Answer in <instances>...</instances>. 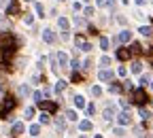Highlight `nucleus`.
<instances>
[{
    "instance_id": "f257e3e1",
    "label": "nucleus",
    "mask_w": 153,
    "mask_h": 138,
    "mask_svg": "<svg viewBox=\"0 0 153 138\" xmlns=\"http://www.w3.org/2000/svg\"><path fill=\"white\" fill-rule=\"evenodd\" d=\"M132 98H134V104H138V106H143V104L147 102V93H145V89H136Z\"/></svg>"
},
{
    "instance_id": "f03ea898",
    "label": "nucleus",
    "mask_w": 153,
    "mask_h": 138,
    "mask_svg": "<svg viewBox=\"0 0 153 138\" xmlns=\"http://www.w3.org/2000/svg\"><path fill=\"white\" fill-rule=\"evenodd\" d=\"M74 45L79 47V49H83V51H91V45L85 41V38H83L81 34H76V36H74Z\"/></svg>"
},
{
    "instance_id": "7ed1b4c3",
    "label": "nucleus",
    "mask_w": 153,
    "mask_h": 138,
    "mask_svg": "<svg viewBox=\"0 0 153 138\" xmlns=\"http://www.w3.org/2000/svg\"><path fill=\"white\" fill-rule=\"evenodd\" d=\"M11 108H15V98L13 96H7L4 98V104H2V115H7Z\"/></svg>"
},
{
    "instance_id": "20e7f679",
    "label": "nucleus",
    "mask_w": 153,
    "mask_h": 138,
    "mask_svg": "<svg viewBox=\"0 0 153 138\" xmlns=\"http://www.w3.org/2000/svg\"><path fill=\"white\" fill-rule=\"evenodd\" d=\"M38 106H41L45 113H55V111H57V104H55V102H45V100H41V102H38Z\"/></svg>"
},
{
    "instance_id": "39448f33",
    "label": "nucleus",
    "mask_w": 153,
    "mask_h": 138,
    "mask_svg": "<svg viewBox=\"0 0 153 138\" xmlns=\"http://www.w3.org/2000/svg\"><path fill=\"white\" fill-rule=\"evenodd\" d=\"M117 60H121V62H126V60H130L132 57V53H130V49H117Z\"/></svg>"
},
{
    "instance_id": "423d86ee",
    "label": "nucleus",
    "mask_w": 153,
    "mask_h": 138,
    "mask_svg": "<svg viewBox=\"0 0 153 138\" xmlns=\"http://www.w3.org/2000/svg\"><path fill=\"white\" fill-rule=\"evenodd\" d=\"M43 41H45V43H53V41H55L53 30H49V28H47V30H43Z\"/></svg>"
},
{
    "instance_id": "0eeeda50",
    "label": "nucleus",
    "mask_w": 153,
    "mask_h": 138,
    "mask_svg": "<svg viewBox=\"0 0 153 138\" xmlns=\"http://www.w3.org/2000/svg\"><path fill=\"white\" fill-rule=\"evenodd\" d=\"M130 38H132V34H130L128 30H123V32H119V36H117V43H130Z\"/></svg>"
},
{
    "instance_id": "6e6552de",
    "label": "nucleus",
    "mask_w": 153,
    "mask_h": 138,
    "mask_svg": "<svg viewBox=\"0 0 153 138\" xmlns=\"http://www.w3.org/2000/svg\"><path fill=\"white\" fill-rule=\"evenodd\" d=\"M113 72L111 70H100V74H98V79H100V81H113Z\"/></svg>"
},
{
    "instance_id": "1a4fd4ad",
    "label": "nucleus",
    "mask_w": 153,
    "mask_h": 138,
    "mask_svg": "<svg viewBox=\"0 0 153 138\" xmlns=\"http://www.w3.org/2000/svg\"><path fill=\"white\" fill-rule=\"evenodd\" d=\"M117 121H119V125H130V123H132V119H130L128 113H121V115L117 117Z\"/></svg>"
},
{
    "instance_id": "9d476101",
    "label": "nucleus",
    "mask_w": 153,
    "mask_h": 138,
    "mask_svg": "<svg viewBox=\"0 0 153 138\" xmlns=\"http://www.w3.org/2000/svg\"><path fill=\"white\" fill-rule=\"evenodd\" d=\"M15 13H19V2L17 0H13V2L9 4V9H7V15H15Z\"/></svg>"
},
{
    "instance_id": "9b49d317",
    "label": "nucleus",
    "mask_w": 153,
    "mask_h": 138,
    "mask_svg": "<svg viewBox=\"0 0 153 138\" xmlns=\"http://www.w3.org/2000/svg\"><path fill=\"white\" fill-rule=\"evenodd\" d=\"M13 136H19V134H24V123L22 121H17V123H13Z\"/></svg>"
},
{
    "instance_id": "f8f14e48",
    "label": "nucleus",
    "mask_w": 153,
    "mask_h": 138,
    "mask_svg": "<svg viewBox=\"0 0 153 138\" xmlns=\"http://www.w3.org/2000/svg\"><path fill=\"white\" fill-rule=\"evenodd\" d=\"M55 60H57V62H60L62 66H66V64H68V55H66L64 51H60V53H57V55H55Z\"/></svg>"
},
{
    "instance_id": "ddd939ff",
    "label": "nucleus",
    "mask_w": 153,
    "mask_h": 138,
    "mask_svg": "<svg viewBox=\"0 0 153 138\" xmlns=\"http://www.w3.org/2000/svg\"><path fill=\"white\" fill-rule=\"evenodd\" d=\"M57 26H60V28H62V30H64V32H66V30H68V26H70V24H68V19H66V17H60V19H57Z\"/></svg>"
},
{
    "instance_id": "4468645a",
    "label": "nucleus",
    "mask_w": 153,
    "mask_h": 138,
    "mask_svg": "<svg viewBox=\"0 0 153 138\" xmlns=\"http://www.w3.org/2000/svg\"><path fill=\"white\" fill-rule=\"evenodd\" d=\"M74 106L83 108V106H85V98H83V96H74Z\"/></svg>"
},
{
    "instance_id": "2eb2a0df",
    "label": "nucleus",
    "mask_w": 153,
    "mask_h": 138,
    "mask_svg": "<svg viewBox=\"0 0 153 138\" xmlns=\"http://www.w3.org/2000/svg\"><path fill=\"white\" fill-rule=\"evenodd\" d=\"M138 32H140L143 36H151V34H153V28H151V26H143Z\"/></svg>"
},
{
    "instance_id": "dca6fc26",
    "label": "nucleus",
    "mask_w": 153,
    "mask_h": 138,
    "mask_svg": "<svg viewBox=\"0 0 153 138\" xmlns=\"http://www.w3.org/2000/svg\"><path fill=\"white\" fill-rule=\"evenodd\" d=\"M143 51V47L138 45V43H132V47H130V53H134V55H136V53H140Z\"/></svg>"
},
{
    "instance_id": "f3484780",
    "label": "nucleus",
    "mask_w": 153,
    "mask_h": 138,
    "mask_svg": "<svg viewBox=\"0 0 153 138\" xmlns=\"http://www.w3.org/2000/svg\"><path fill=\"white\" fill-rule=\"evenodd\" d=\"M36 15H38V17H45V7H43L41 2H36Z\"/></svg>"
},
{
    "instance_id": "a211bd4d",
    "label": "nucleus",
    "mask_w": 153,
    "mask_h": 138,
    "mask_svg": "<svg viewBox=\"0 0 153 138\" xmlns=\"http://www.w3.org/2000/svg\"><path fill=\"white\" fill-rule=\"evenodd\" d=\"M79 128H81L83 132H89V130H91V121H81V123H79Z\"/></svg>"
},
{
    "instance_id": "6ab92c4d",
    "label": "nucleus",
    "mask_w": 153,
    "mask_h": 138,
    "mask_svg": "<svg viewBox=\"0 0 153 138\" xmlns=\"http://www.w3.org/2000/svg\"><path fill=\"white\" fill-rule=\"evenodd\" d=\"M140 70H143V64H140V62H134V64H132V72H134V74H138Z\"/></svg>"
},
{
    "instance_id": "aec40b11",
    "label": "nucleus",
    "mask_w": 153,
    "mask_h": 138,
    "mask_svg": "<svg viewBox=\"0 0 153 138\" xmlns=\"http://www.w3.org/2000/svg\"><path fill=\"white\" fill-rule=\"evenodd\" d=\"M55 125H57V130H64V128H66V121L62 119V117H57V119H55Z\"/></svg>"
},
{
    "instance_id": "412c9836",
    "label": "nucleus",
    "mask_w": 153,
    "mask_h": 138,
    "mask_svg": "<svg viewBox=\"0 0 153 138\" xmlns=\"http://www.w3.org/2000/svg\"><path fill=\"white\" fill-rule=\"evenodd\" d=\"M64 89H66V83H64V81H57V85H55V91H57V93H62Z\"/></svg>"
},
{
    "instance_id": "4be33fe9",
    "label": "nucleus",
    "mask_w": 153,
    "mask_h": 138,
    "mask_svg": "<svg viewBox=\"0 0 153 138\" xmlns=\"http://www.w3.org/2000/svg\"><path fill=\"white\" fill-rule=\"evenodd\" d=\"M30 93V87L28 85H22V87H19V96H28Z\"/></svg>"
},
{
    "instance_id": "5701e85b",
    "label": "nucleus",
    "mask_w": 153,
    "mask_h": 138,
    "mask_svg": "<svg viewBox=\"0 0 153 138\" xmlns=\"http://www.w3.org/2000/svg\"><path fill=\"white\" fill-rule=\"evenodd\" d=\"M100 49H108V38H100Z\"/></svg>"
},
{
    "instance_id": "b1692460",
    "label": "nucleus",
    "mask_w": 153,
    "mask_h": 138,
    "mask_svg": "<svg viewBox=\"0 0 153 138\" xmlns=\"http://www.w3.org/2000/svg\"><path fill=\"white\" fill-rule=\"evenodd\" d=\"M49 121H51V117H49L47 113H43V115H41V123H49Z\"/></svg>"
},
{
    "instance_id": "393cba45",
    "label": "nucleus",
    "mask_w": 153,
    "mask_h": 138,
    "mask_svg": "<svg viewBox=\"0 0 153 138\" xmlns=\"http://www.w3.org/2000/svg\"><path fill=\"white\" fill-rule=\"evenodd\" d=\"M66 117H68L70 121H76V113H74V111H68V113H66Z\"/></svg>"
},
{
    "instance_id": "a878e982",
    "label": "nucleus",
    "mask_w": 153,
    "mask_h": 138,
    "mask_svg": "<svg viewBox=\"0 0 153 138\" xmlns=\"http://www.w3.org/2000/svg\"><path fill=\"white\" fill-rule=\"evenodd\" d=\"M43 96H45L43 91H34V100H36V102H41V100H43Z\"/></svg>"
},
{
    "instance_id": "bb28decb",
    "label": "nucleus",
    "mask_w": 153,
    "mask_h": 138,
    "mask_svg": "<svg viewBox=\"0 0 153 138\" xmlns=\"http://www.w3.org/2000/svg\"><path fill=\"white\" fill-rule=\"evenodd\" d=\"M38 132H41V128H38V125H32V128H30V134H32V136H38Z\"/></svg>"
},
{
    "instance_id": "cd10ccee",
    "label": "nucleus",
    "mask_w": 153,
    "mask_h": 138,
    "mask_svg": "<svg viewBox=\"0 0 153 138\" xmlns=\"http://www.w3.org/2000/svg\"><path fill=\"white\" fill-rule=\"evenodd\" d=\"M104 119H113V108H106L104 111Z\"/></svg>"
},
{
    "instance_id": "c85d7f7f",
    "label": "nucleus",
    "mask_w": 153,
    "mask_h": 138,
    "mask_svg": "<svg viewBox=\"0 0 153 138\" xmlns=\"http://www.w3.org/2000/svg\"><path fill=\"white\" fill-rule=\"evenodd\" d=\"M72 81H74V83H79V81H81V74H79V72H76V70L72 72Z\"/></svg>"
},
{
    "instance_id": "c756f323",
    "label": "nucleus",
    "mask_w": 153,
    "mask_h": 138,
    "mask_svg": "<svg viewBox=\"0 0 153 138\" xmlns=\"http://www.w3.org/2000/svg\"><path fill=\"white\" fill-rule=\"evenodd\" d=\"M26 117H28V119H32V117H34V108H32V106L26 108Z\"/></svg>"
},
{
    "instance_id": "7c9ffc66",
    "label": "nucleus",
    "mask_w": 153,
    "mask_h": 138,
    "mask_svg": "<svg viewBox=\"0 0 153 138\" xmlns=\"http://www.w3.org/2000/svg\"><path fill=\"white\" fill-rule=\"evenodd\" d=\"M91 93H94V96H100V93H102V89L96 85V87H91Z\"/></svg>"
},
{
    "instance_id": "2f4dec72",
    "label": "nucleus",
    "mask_w": 153,
    "mask_h": 138,
    "mask_svg": "<svg viewBox=\"0 0 153 138\" xmlns=\"http://www.w3.org/2000/svg\"><path fill=\"white\" fill-rule=\"evenodd\" d=\"M111 91H113V93H119V91H121V85H111Z\"/></svg>"
},
{
    "instance_id": "473e14b6",
    "label": "nucleus",
    "mask_w": 153,
    "mask_h": 138,
    "mask_svg": "<svg viewBox=\"0 0 153 138\" xmlns=\"http://www.w3.org/2000/svg\"><path fill=\"white\" fill-rule=\"evenodd\" d=\"M85 15L91 17V15H94V9H91V7H85Z\"/></svg>"
},
{
    "instance_id": "72a5a7b5",
    "label": "nucleus",
    "mask_w": 153,
    "mask_h": 138,
    "mask_svg": "<svg viewBox=\"0 0 153 138\" xmlns=\"http://www.w3.org/2000/svg\"><path fill=\"white\" fill-rule=\"evenodd\" d=\"M24 22H26V24H32V22H34V17H32V15H26V17H24Z\"/></svg>"
},
{
    "instance_id": "f704fd0d",
    "label": "nucleus",
    "mask_w": 153,
    "mask_h": 138,
    "mask_svg": "<svg viewBox=\"0 0 153 138\" xmlns=\"http://www.w3.org/2000/svg\"><path fill=\"white\" fill-rule=\"evenodd\" d=\"M100 64H102V66H108V64H111V60H108V57H102Z\"/></svg>"
},
{
    "instance_id": "c9c22d12",
    "label": "nucleus",
    "mask_w": 153,
    "mask_h": 138,
    "mask_svg": "<svg viewBox=\"0 0 153 138\" xmlns=\"http://www.w3.org/2000/svg\"><path fill=\"white\" fill-rule=\"evenodd\" d=\"M140 117H143V119H149V113L145 108H140Z\"/></svg>"
},
{
    "instance_id": "e433bc0d",
    "label": "nucleus",
    "mask_w": 153,
    "mask_h": 138,
    "mask_svg": "<svg viewBox=\"0 0 153 138\" xmlns=\"http://www.w3.org/2000/svg\"><path fill=\"white\" fill-rule=\"evenodd\" d=\"M87 113H89V115H94V113H96V106H94V104H89V106H87Z\"/></svg>"
},
{
    "instance_id": "4c0bfd02",
    "label": "nucleus",
    "mask_w": 153,
    "mask_h": 138,
    "mask_svg": "<svg viewBox=\"0 0 153 138\" xmlns=\"http://www.w3.org/2000/svg\"><path fill=\"white\" fill-rule=\"evenodd\" d=\"M70 68H72V70H76V68H79V62H76V60H72V64H70Z\"/></svg>"
},
{
    "instance_id": "58836bf2",
    "label": "nucleus",
    "mask_w": 153,
    "mask_h": 138,
    "mask_svg": "<svg viewBox=\"0 0 153 138\" xmlns=\"http://www.w3.org/2000/svg\"><path fill=\"white\" fill-rule=\"evenodd\" d=\"M147 2V0H136V4H145Z\"/></svg>"
},
{
    "instance_id": "ea45409f",
    "label": "nucleus",
    "mask_w": 153,
    "mask_h": 138,
    "mask_svg": "<svg viewBox=\"0 0 153 138\" xmlns=\"http://www.w3.org/2000/svg\"><path fill=\"white\" fill-rule=\"evenodd\" d=\"M94 138H102V136H100V134H98V136H94Z\"/></svg>"
},
{
    "instance_id": "a19ab883",
    "label": "nucleus",
    "mask_w": 153,
    "mask_h": 138,
    "mask_svg": "<svg viewBox=\"0 0 153 138\" xmlns=\"http://www.w3.org/2000/svg\"><path fill=\"white\" fill-rule=\"evenodd\" d=\"M151 87H153V81H151Z\"/></svg>"
},
{
    "instance_id": "79ce46f5",
    "label": "nucleus",
    "mask_w": 153,
    "mask_h": 138,
    "mask_svg": "<svg viewBox=\"0 0 153 138\" xmlns=\"http://www.w3.org/2000/svg\"><path fill=\"white\" fill-rule=\"evenodd\" d=\"M28 2H30V0H28Z\"/></svg>"
}]
</instances>
